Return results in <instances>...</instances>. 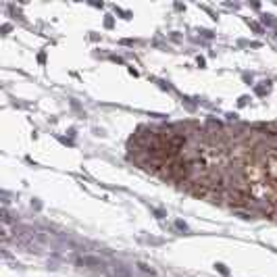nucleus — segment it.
Returning <instances> with one entry per match:
<instances>
[{
  "label": "nucleus",
  "mask_w": 277,
  "mask_h": 277,
  "mask_svg": "<svg viewBox=\"0 0 277 277\" xmlns=\"http://www.w3.org/2000/svg\"><path fill=\"white\" fill-rule=\"evenodd\" d=\"M79 267H92V269H98V267H104V260L98 258V256H79V258L75 260Z\"/></svg>",
  "instance_id": "f257e3e1"
},
{
  "label": "nucleus",
  "mask_w": 277,
  "mask_h": 277,
  "mask_svg": "<svg viewBox=\"0 0 277 277\" xmlns=\"http://www.w3.org/2000/svg\"><path fill=\"white\" fill-rule=\"evenodd\" d=\"M115 277H131V273H129L125 267L117 265V267H115Z\"/></svg>",
  "instance_id": "f03ea898"
},
{
  "label": "nucleus",
  "mask_w": 277,
  "mask_h": 277,
  "mask_svg": "<svg viewBox=\"0 0 277 277\" xmlns=\"http://www.w3.org/2000/svg\"><path fill=\"white\" fill-rule=\"evenodd\" d=\"M138 269H140L142 273H146V275H156V271H154V269H150L148 265H144V262H138Z\"/></svg>",
  "instance_id": "7ed1b4c3"
},
{
  "label": "nucleus",
  "mask_w": 277,
  "mask_h": 277,
  "mask_svg": "<svg viewBox=\"0 0 277 277\" xmlns=\"http://www.w3.org/2000/svg\"><path fill=\"white\" fill-rule=\"evenodd\" d=\"M215 267H217V271H219V273H223V275H229V271L225 269V265H215Z\"/></svg>",
  "instance_id": "20e7f679"
},
{
  "label": "nucleus",
  "mask_w": 277,
  "mask_h": 277,
  "mask_svg": "<svg viewBox=\"0 0 277 277\" xmlns=\"http://www.w3.org/2000/svg\"><path fill=\"white\" fill-rule=\"evenodd\" d=\"M177 227L183 229V231H188V225H186V223H181V221H177Z\"/></svg>",
  "instance_id": "39448f33"
}]
</instances>
